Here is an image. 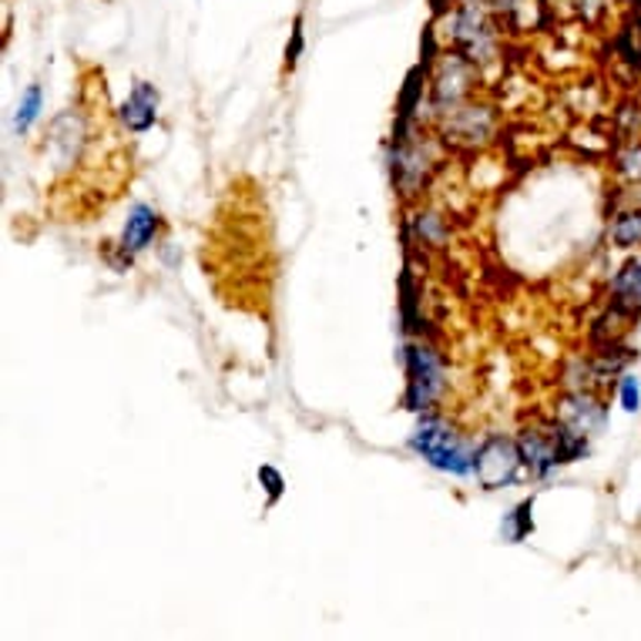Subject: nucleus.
<instances>
[{
  "label": "nucleus",
  "instance_id": "obj_7",
  "mask_svg": "<svg viewBox=\"0 0 641 641\" xmlns=\"http://www.w3.org/2000/svg\"><path fill=\"white\" fill-rule=\"evenodd\" d=\"M162 232V215L155 205L149 202H135L124 215V225H121V235L114 242V255H111V266L118 273H124L128 266L135 263V255H142Z\"/></svg>",
  "mask_w": 641,
  "mask_h": 641
},
{
  "label": "nucleus",
  "instance_id": "obj_21",
  "mask_svg": "<svg viewBox=\"0 0 641 641\" xmlns=\"http://www.w3.org/2000/svg\"><path fill=\"white\" fill-rule=\"evenodd\" d=\"M608 4H611V0H578V14H581L584 21L598 24L601 14L608 11Z\"/></svg>",
  "mask_w": 641,
  "mask_h": 641
},
{
  "label": "nucleus",
  "instance_id": "obj_16",
  "mask_svg": "<svg viewBox=\"0 0 641 641\" xmlns=\"http://www.w3.org/2000/svg\"><path fill=\"white\" fill-rule=\"evenodd\" d=\"M41 108H44V91H41V84H31V88L21 94L18 111H14V132H18V135H28V132H31L34 121L41 118Z\"/></svg>",
  "mask_w": 641,
  "mask_h": 641
},
{
  "label": "nucleus",
  "instance_id": "obj_3",
  "mask_svg": "<svg viewBox=\"0 0 641 641\" xmlns=\"http://www.w3.org/2000/svg\"><path fill=\"white\" fill-rule=\"evenodd\" d=\"M404 366H407L404 410L430 414L440 404L444 390H447V363H444V356L430 343L417 339V343H407Z\"/></svg>",
  "mask_w": 641,
  "mask_h": 641
},
{
  "label": "nucleus",
  "instance_id": "obj_19",
  "mask_svg": "<svg viewBox=\"0 0 641 641\" xmlns=\"http://www.w3.org/2000/svg\"><path fill=\"white\" fill-rule=\"evenodd\" d=\"M255 477H260V484H263V490H266V500H269V507L286 494V477L273 467V464H263L260 470H255Z\"/></svg>",
  "mask_w": 641,
  "mask_h": 641
},
{
  "label": "nucleus",
  "instance_id": "obj_13",
  "mask_svg": "<svg viewBox=\"0 0 641 641\" xmlns=\"http://www.w3.org/2000/svg\"><path fill=\"white\" fill-rule=\"evenodd\" d=\"M535 531V500H521L500 518V541L521 545Z\"/></svg>",
  "mask_w": 641,
  "mask_h": 641
},
{
  "label": "nucleus",
  "instance_id": "obj_18",
  "mask_svg": "<svg viewBox=\"0 0 641 641\" xmlns=\"http://www.w3.org/2000/svg\"><path fill=\"white\" fill-rule=\"evenodd\" d=\"M618 400H621V410L624 414H638L641 410V379L624 373L618 379Z\"/></svg>",
  "mask_w": 641,
  "mask_h": 641
},
{
  "label": "nucleus",
  "instance_id": "obj_22",
  "mask_svg": "<svg viewBox=\"0 0 641 641\" xmlns=\"http://www.w3.org/2000/svg\"><path fill=\"white\" fill-rule=\"evenodd\" d=\"M638 108H641V101H638Z\"/></svg>",
  "mask_w": 641,
  "mask_h": 641
},
{
  "label": "nucleus",
  "instance_id": "obj_10",
  "mask_svg": "<svg viewBox=\"0 0 641 641\" xmlns=\"http://www.w3.org/2000/svg\"><path fill=\"white\" fill-rule=\"evenodd\" d=\"M159 101H162V94H159V88H155L152 81H135V84H132V94H128L124 104L118 108L121 124H124L132 135H145L149 128L159 121Z\"/></svg>",
  "mask_w": 641,
  "mask_h": 641
},
{
  "label": "nucleus",
  "instance_id": "obj_4",
  "mask_svg": "<svg viewBox=\"0 0 641 641\" xmlns=\"http://www.w3.org/2000/svg\"><path fill=\"white\" fill-rule=\"evenodd\" d=\"M434 152L427 135L417 132L414 124H397L394 132V145H390V172H394V189H400V195L414 199L417 192H424L430 172H434Z\"/></svg>",
  "mask_w": 641,
  "mask_h": 641
},
{
  "label": "nucleus",
  "instance_id": "obj_1",
  "mask_svg": "<svg viewBox=\"0 0 641 641\" xmlns=\"http://www.w3.org/2000/svg\"><path fill=\"white\" fill-rule=\"evenodd\" d=\"M407 447L427 460L434 470L450 474V477H474V444L444 417L420 414V424L414 427Z\"/></svg>",
  "mask_w": 641,
  "mask_h": 641
},
{
  "label": "nucleus",
  "instance_id": "obj_2",
  "mask_svg": "<svg viewBox=\"0 0 641 641\" xmlns=\"http://www.w3.org/2000/svg\"><path fill=\"white\" fill-rule=\"evenodd\" d=\"M447 28L450 48L460 51L477 68L497 61L500 31L490 18V4H484V0H457V8L447 14Z\"/></svg>",
  "mask_w": 641,
  "mask_h": 641
},
{
  "label": "nucleus",
  "instance_id": "obj_8",
  "mask_svg": "<svg viewBox=\"0 0 641 641\" xmlns=\"http://www.w3.org/2000/svg\"><path fill=\"white\" fill-rule=\"evenodd\" d=\"M494 132V111L484 108V104H460L454 108L450 114H444V135L447 142L454 145H464V149H477L490 139Z\"/></svg>",
  "mask_w": 641,
  "mask_h": 641
},
{
  "label": "nucleus",
  "instance_id": "obj_9",
  "mask_svg": "<svg viewBox=\"0 0 641 641\" xmlns=\"http://www.w3.org/2000/svg\"><path fill=\"white\" fill-rule=\"evenodd\" d=\"M518 447H521L525 467L538 480H548L558 467H564L561 450H558V437H554V424L551 427H525L518 434Z\"/></svg>",
  "mask_w": 641,
  "mask_h": 641
},
{
  "label": "nucleus",
  "instance_id": "obj_15",
  "mask_svg": "<svg viewBox=\"0 0 641 641\" xmlns=\"http://www.w3.org/2000/svg\"><path fill=\"white\" fill-rule=\"evenodd\" d=\"M608 238L614 248H638L641 245V208H624L611 218Z\"/></svg>",
  "mask_w": 641,
  "mask_h": 641
},
{
  "label": "nucleus",
  "instance_id": "obj_20",
  "mask_svg": "<svg viewBox=\"0 0 641 641\" xmlns=\"http://www.w3.org/2000/svg\"><path fill=\"white\" fill-rule=\"evenodd\" d=\"M303 48H306V31H303V18L293 21V31H289V44H286V68L293 71L303 58Z\"/></svg>",
  "mask_w": 641,
  "mask_h": 641
},
{
  "label": "nucleus",
  "instance_id": "obj_11",
  "mask_svg": "<svg viewBox=\"0 0 641 641\" xmlns=\"http://www.w3.org/2000/svg\"><path fill=\"white\" fill-rule=\"evenodd\" d=\"M558 420H564L568 427H574V430H581V434H588V437H594V434L604 427L608 410L601 407V400L591 397V390H578V394L564 397Z\"/></svg>",
  "mask_w": 641,
  "mask_h": 641
},
{
  "label": "nucleus",
  "instance_id": "obj_12",
  "mask_svg": "<svg viewBox=\"0 0 641 641\" xmlns=\"http://www.w3.org/2000/svg\"><path fill=\"white\" fill-rule=\"evenodd\" d=\"M611 306L624 316H634L641 309V263L631 260L621 266V273H614L611 279Z\"/></svg>",
  "mask_w": 641,
  "mask_h": 641
},
{
  "label": "nucleus",
  "instance_id": "obj_14",
  "mask_svg": "<svg viewBox=\"0 0 641 641\" xmlns=\"http://www.w3.org/2000/svg\"><path fill=\"white\" fill-rule=\"evenodd\" d=\"M407 232H410L420 245H430V248H440V245L447 242V235H450L444 215H437V212H414L410 222H407Z\"/></svg>",
  "mask_w": 641,
  "mask_h": 641
},
{
  "label": "nucleus",
  "instance_id": "obj_5",
  "mask_svg": "<svg viewBox=\"0 0 641 641\" xmlns=\"http://www.w3.org/2000/svg\"><path fill=\"white\" fill-rule=\"evenodd\" d=\"M525 457L518 440H510L503 434H490L477 444L474 450V477L480 484V490H500V487H515L521 477Z\"/></svg>",
  "mask_w": 641,
  "mask_h": 641
},
{
  "label": "nucleus",
  "instance_id": "obj_6",
  "mask_svg": "<svg viewBox=\"0 0 641 641\" xmlns=\"http://www.w3.org/2000/svg\"><path fill=\"white\" fill-rule=\"evenodd\" d=\"M474 84H477V64L467 61L460 51H447L444 58H437V68L430 74V104L437 118L467 104L474 94Z\"/></svg>",
  "mask_w": 641,
  "mask_h": 641
},
{
  "label": "nucleus",
  "instance_id": "obj_17",
  "mask_svg": "<svg viewBox=\"0 0 641 641\" xmlns=\"http://www.w3.org/2000/svg\"><path fill=\"white\" fill-rule=\"evenodd\" d=\"M614 172L634 185H641V142H631L618 159H614Z\"/></svg>",
  "mask_w": 641,
  "mask_h": 641
}]
</instances>
